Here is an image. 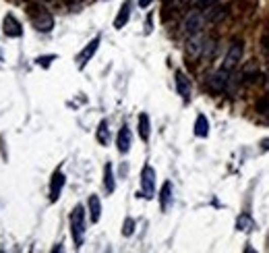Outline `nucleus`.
I'll list each match as a JSON object with an SVG mask.
<instances>
[{
	"label": "nucleus",
	"instance_id": "nucleus-1",
	"mask_svg": "<svg viewBox=\"0 0 269 253\" xmlns=\"http://www.w3.org/2000/svg\"><path fill=\"white\" fill-rule=\"evenodd\" d=\"M85 222H87L85 208L75 205V210L71 212V237L75 241V247H81L85 241Z\"/></svg>",
	"mask_w": 269,
	"mask_h": 253
},
{
	"label": "nucleus",
	"instance_id": "nucleus-2",
	"mask_svg": "<svg viewBox=\"0 0 269 253\" xmlns=\"http://www.w3.org/2000/svg\"><path fill=\"white\" fill-rule=\"evenodd\" d=\"M29 17H31V23L37 31H52L54 27V17L48 9H43L41 5H31L29 7Z\"/></svg>",
	"mask_w": 269,
	"mask_h": 253
},
{
	"label": "nucleus",
	"instance_id": "nucleus-3",
	"mask_svg": "<svg viewBox=\"0 0 269 253\" xmlns=\"http://www.w3.org/2000/svg\"><path fill=\"white\" fill-rule=\"evenodd\" d=\"M242 54H244V44H242V40H234L230 44V48L226 50V56H223L221 68H226V71H234V68L242 62Z\"/></svg>",
	"mask_w": 269,
	"mask_h": 253
},
{
	"label": "nucleus",
	"instance_id": "nucleus-4",
	"mask_svg": "<svg viewBox=\"0 0 269 253\" xmlns=\"http://www.w3.org/2000/svg\"><path fill=\"white\" fill-rule=\"evenodd\" d=\"M155 168L145 164L141 170V193L145 199H153L155 197Z\"/></svg>",
	"mask_w": 269,
	"mask_h": 253
},
{
	"label": "nucleus",
	"instance_id": "nucleus-5",
	"mask_svg": "<svg viewBox=\"0 0 269 253\" xmlns=\"http://www.w3.org/2000/svg\"><path fill=\"white\" fill-rule=\"evenodd\" d=\"M205 21H207V19H205L203 15H201L199 11H195V13H191V15L185 19L183 29H185V33H187V35H197V33L203 31Z\"/></svg>",
	"mask_w": 269,
	"mask_h": 253
},
{
	"label": "nucleus",
	"instance_id": "nucleus-6",
	"mask_svg": "<svg viewBox=\"0 0 269 253\" xmlns=\"http://www.w3.org/2000/svg\"><path fill=\"white\" fill-rule=\"evenodd\" d=\"M228 81H230V71H226V68H219V71L209 75L207 85H209L211 91H215V94H221V91H226Z\"/></svg>",
	"mask_w": 269,
	"mask_h": 253
},
{
	"label": "nucleus",
	"instance_id": "nucleus-7",
	"mask_svg": "<svg viewBox=\"0 0 269 253\" xmlns=\"http://www.w3.org/2000/svg\"><path fill=\"white\" fill-rule=\"evenodd\" d=\"M100 42H102V38H100V35H96V38H94V40L89 42V44L85 46V48L79 52V56H77V66H79V68H85V66H87V62L94 58V54H96V52H98V48H100Z\"/></svg>",
	"mask_w": 269,
	"mask_h": 253
},
{
	"label": "nucleus",
	"instance_id": "nucleus-8",
	"mask_svg": "<svg viewBox=\"0 0 269 253\" xmlns=\"http://www.w3.org/2000/svg\"><path fill=\"white\" fill-rule=\"evenodd\" d=\"M3 31H5L7 38H21V35H23V27H21V23L17 21V17L11 15V13L3 19Z\"/></svg>",
	"mask_w": 269,
	"mask_h": 253
},
{
	"label": "nucleus",
	"instance_id": "nucleus-9",
	"mask_svg": "<svg viewBox=\"0 0 269 253\" xmlns=\"http://www.w3.org/2000/svg\"><path fill=\"white\" fill-rule=\"evenodd\" d=\"M174 83H176V91H178V96H181L185 102L191 98V81L189 77L185 75V71H176L174 73Z\"/></svg>",
	"mask_w": 269,
	"mask_h": 253
},
{
	"label": "nucleus",
	"instance_id": "nucleus-10",
	"mask_svg": "<svg viewBox=\"0 0 269 253\" xmlns=\"http://www.w3.org/2000/svg\"><path fill=\"white\" fill-rule=\"evenodd\" d=\"M64 183H66V178L62 174V170H56L50 178V201H58V197L64 189Z\"/></svg>",
	"mask_w": 269,
	"mask_h": 253
},
{
	"label": "nucleus",
	"instance_id": "nucleus-11",
	"mask_svg": "<svg viewBox=\"0 0 269 253\" xmlns=\"http://www.w3.org/2000/svg\"><path fill=\"white\" fill-rule=\"evenodd\" d=\"M203 52H205V46H203V38H201V33H197V35H189V42H187V54H189L191 58H199Z\"/></svg>",
	"mask_w": 269,
	"mask_h": 253
},
{
	"label": "nucleus",
	"instance_id": "nucleus-12",
	"mask_svg": "<svg viewBox=\"0 0 269 253\" xmlns=\"http://www.w3.org/2000/svg\"><path fill=\"white\" fill-rule=\"evenodd\" d=\"M87 210H89V220H92L94 224L100 222V218H102V201H100V197L96 193L89 195V199H87Z\"/></svg>",
	"mask_w": 269,
	"mask_h": 253
},
{
	"label": "nucleus",
	"instance_id": "nucleus-13",
	"mask_svg": "<svg viewBox=\"0 0 269 253\" xmlns=\"http://www.w3.org/2000/svg\"><path fill=\"white\" fill-rule=\"evenodd\" d=\"M130 143H132L130 129H128L126 125H122V129L118 131V137H116V146H118V152H120V154H128V150H130Z\"/></svg>",
	"mask_w": 269,
	"mask_h": 253
},
{
	"label": "nucleus",
	"instance_id": "nucleus-14",
	"mask_svg": "<svg viewBox=\"0 0 269 253\" xmlns=\"http://www.w3.org/2000/svg\"><path fill=\"white\" fill-rule=\"evenodd\" d=\"M137 129H139V137L143 141H149L151 137V123H149V114L141 112L139 114V121H137Z\"/></svg>",
	"mask_w": 269,
	"mask_h": 253
},
{
	"label": "nucleus",
	"instance_id": "nucleus-15",
	"mask_svg": "<svg viewBox=\"0 0 269 253\" xmlns=\"http://www.w3.org/2000/svg\"><path fill=\"white\" fill-rule=\"evenodd\" d=\"M128 19H130V0H124V5L120 7V11H118V15L114 19V27L116 29H122L126 23H128Z\"/></svg>",
	"mask_w": 269,
	"mask_h": 253
},
{
	"label": "nucleus",
	"instance_id": "nucleus-16",
	"mask_svg": "<svg viewBox=\"0 0 269 253\" xmlns=\"http://www.w3.org/2000/svg\"><path fill=\"white\" fill-rule=\"evenodd\" d=\"M170 203H172V183L166 180L162 191H160V208H162V212H166L170 208Z\"/></svg>",
	"mask_w": 269,
	"mask_h": 253
},
{
	"label": "nucleus",
	"instance_id": "nucleus-17",
	"mask_svg": "<svg viewBox=\"0 0 269 253\" xmlns=\"http://www.w3.org/2000/svg\"><path fill=\"white\" fill-rule=\"evenodd\" d=\"M104 187H106V191H108V193H114V189H116L114 168H112V164H110V162L104 166Z\"/></svg>",
	"mask_w": 269,
	"mask_h": 253
},
{
	"label": "nucleus",
	"instance_id": "nucleus-18",
	"mask_svg": "<svg viewBox=\"0 0 269 253\" xmlns=\"http://www.w3.org/2000/svg\"><path fill=\"white\" fill-rule=\"evenodd\" d=\"M195 135L197 137H207L209 135V121L205 114H199L197 121H195Z\"/></svg>",
	"mask_w": 269,
	"mask_h": 253
},
{
	"label": "nucleus",
	"instance_id": "nucleus-19",
	"mask_svg": "<svg viewBox=\"0 0 269 253\" xmlns=\"http://www.w3.org/2000/svg\"><path fill=\"white\" fill-rule=\"evenodd\" d=\"M96 137H98V141H100L102 146H108V143H110V129H108V121H100Z\"/></svg>",
	"mask_w": 269,
	"mask_h": 253
},
{
	"label": "nucleus",
	"instance_id": "nucleus-20",
	"mask_svg": "<svg viewBox=\"0 0 269 253\" xmlns=\"http://www.w3.org/2000/svg\"><path fill=\"white\" fill-rule=\"evenodd\" d=\"M236 228H238V231H244V233H251L255 228V222H253V218L249 214H242L236 220Z\"/></svg>",
	"mask_w": 269,
	"mask_h": 253
},
{
	"label": "nucleus",
	"instance_id": "nucleus-21",
	"mask_svg": "<svg viewBox=\"0 0 269 253\" xmlns=\"http://www.w3.org/2000/svg\"><path fill=\"white\" fill-rule=\"evenodd\" d=\"M228 15V9H223V7H219V9H213L209 15H207V21L209 23H217V21H221L223 17Z\"/></svg>",
	"mask_w": 269,
	"mask_h": 253
},
{
	"label": "nucleus",
	"instance_id": "nucleus-22",
	"mask_svg": "<svg viewBox=\"0 0 269 253\" xmlns=\"http://www.w3.org/2000/svg\"><path fill=\"white\" fill-rule=\"evenodd\" d=\"M217 3H219V0H195V9H197V11H209V9H213Z\"/></svg>",
	"mask_w": 269,
	"mask_h": 253
},
{
	"label": "nucleus",
	"instance_id": "nucleus-23",
	"mask_svg": "<svg viewBox=\"0 0 269 253\" xmlns=\"http://www.w3.org/2000/svg\"><path fill=\"white\" fill-rule=\"evenodd\" d=\"M134 233V220L132 218H126L124 224H122V237H130Z\"/></svg>",
	"mask_w": 269,
	"mask_h": 253
},
{
	"label": "nucleus",
	"instance_id": "nucleus-24",
	"mask_svg": "<svg viewBox=\"0 0 269 253\" xmlns=\"http://www.w3.org/2000/svg\"><path fill=\"white\" fill-rule=\"evenodd\" d=\"M54 58H56L54 54H50V56H46V58L41 56V58H37V64H41V66H50V60H54Z\"/></svg>",
	"mask_w": 269,
	"mask_h": 253
},
{
	"label": "nucleus",
	"instance_id": "nucleus-25",
	"mask_svg": "<svg viewBox=\"0 0 269 253\" xmlns=\"http://www.w3.org/2000/svg\"><path fill=\"white\" fill-rule=\"evenodd\" d=\"M261 150L263 152H269V137H265V139L261 141Z\"/></svg>",
	"mask_w": 269,
	"mask_h": 253
},
{
	"label": "nucleus",
	"instance_id": "nucleus-26",
	"mask_svg": "<svg viewBox=\"0 0 269 253\" xmlns=\"http://www.w3.org/2000/svg\"><path fill=\"white\" fill-rule=\"evenodd\" d=\"M151 3H153V0H139V7H141V9H147Z\"/></svg>",
	"mask_w": 269,
	"mask_h": 253
}]
</instances>
